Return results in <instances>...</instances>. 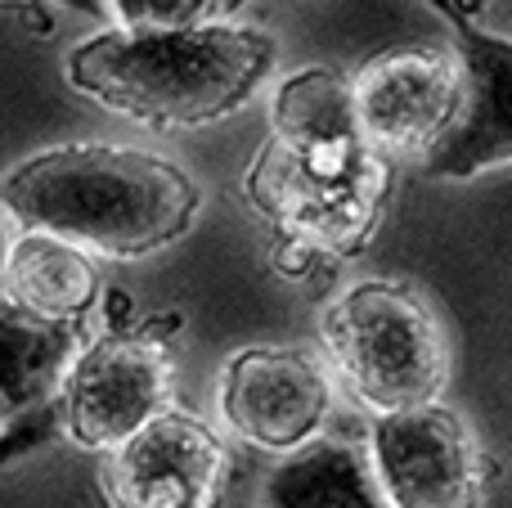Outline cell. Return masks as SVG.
<instances>
[{"mask_svg":"<svg viewBox=\"0 0 512 508\" xmlns=\"http://www.w3.org/2000/svg\"><path fill=\"white\" fill-rule=\"evenodd\" d=\"M279 63L265 27L203 18L189 27H99L63 59L77 95L149 131H203L243 113Z\"/></svg>","mask_w":512,"mask_h":508,"instance_id":"6da1fadb","label":"cell"},{"mask_svg":"<svg viewBox=\"0 0 512 508\" xmlns=\"http://www.w3.org/2000/svg\"><path fill=\"white\" fill-rule=\"evenodd\" d=\"M0 207L18 230H45L113 261L167 252L194 230L203 185L140 144L72 140L27 153L0 176Z\"/></svg>","mask_w":512,"mask_h":508,"instance_id":"7a4b0ae2","label":"cell"},{"mask_svg":"<svg viewBox=\"0 0 512 508\" xmlns=\"http://www.w3.org/2000/svg\"><path fill=\"white\" fill-rule=\"evenodd\" d=\"M243 198L279 239L319 257H360L373 243L391 198V162L364 140L288 144L265 135L243 171Z\"/></svg>","mask_w":512,"mask_h":508,"instance_id":"3957f363","label":"cell"},{"mask_svg":"<svg viewBox=\"0 0 512 508\" xmlns=\"http://www.w3.org/2000/svg\"><path fill=\"white\" fill-rule=\"evenodd\" d=\"M319 342L369 414L432 405L450 387V338L432 306L396 279H360L319 315Z\"/></svg>","mask_w":512,"mask_h":508,"instance_id":"277c9868","label":"cell"},{"mask_svg":"<svg viewBox=\"0 0 512 508\" xmlns=\"http://www.w3.org/2000/svg\"><path fill=\"white\" fill-rule=\"evenodd\" d=\"M176 396V360L153 324L144 329H104L81 342L59 378V423L68 441L90 455H108L135 428L162 414Z\"/></svg>","mask_w":512,"mask_h":508,"instance_id":"5b68a950","label":"cell"},{"mask_svg":"<svg viewBox=\"0 0 512 508\" xmlns=\"http://www.w3.org/2000/svg\"><path fill=\"white\" fill-rule=\"evenodd\" d=\"M216 410L230 437L283 459L324 432L333 414V383L310 347L256 342L221 365Z\"/></svg>","mask_w":512,"mask_h":508,"instance_id":"8992f818","label":"cell"},{"mask_svg":"<svg viewBox=\"0 0 512 508\" xmlns=\"http://www.w3.org/2000/svg\"><path fill=\"white\" fill-rule=\"evenodd\" d=\"M230 473L221 432L185 405H167L104 455L99 495L108 508H216Z\"/></svg>","mask_w":512,"mask_h":508,"instance_id":"52a82bcc","label":"cell"},{"mask_svg":"<svg viewBox=\"0 0 512 508\" xmlns=\"http://www.w3.org/2000/svg\"><path fill=\"white\" fill-rule=\"evenodd\" d=\"M463 72L454 45H391L351 77L355 126L378 158H427L459 117Z\"/></svg>","mask_w":512,"mask_h":508,"instance_id":"ba28073f","label":"cell"},{"mask_svg":"<svg viewBox=\"0 0 512 508\" xmlns=\"http://www.w3.org/2000/svg\"><path fill=\"white\" fill-rule=\"evenodd\" d=\"M373 482L391 508H481L486 473L472 428L450 405L373 414Z\"/></svg>","mask_w":512,"mask_h":508,"instance_id":"9c48e42d","label":"cell"},{"mask_svg":"<svg viewBox=\"0 0 512 508\" xmlns=\"http://www.w3.org/2000/svg\"><path fill=\"white\" fill-rule=\"evenodd\" d=\"M454 27L463 72L459 117L423 158L432 180H477L512 162V41L477 27L459 9H441Z\"/></svg>","mask_w":512,"mask_h":508,"instance_id":"30bf717a","label":"cell"},{"mask_svg":"<svg viewBox=\"0 0 512 508\" xmlns=\"http://www.w3.org/2000/svg\"><path fill=\"white\" fill-rule=\"evenodd\" d=\"M0 293L23 311L54 324H86L104 302V270L99 257L77 248L72 239L45 230H14Z\"/></svg>","mask_w":512,"mask_h":508,"instance_id":"8fae6325","label":"cell"},{"mask_svg":"<svg viewBox=\"0 0 512 508\" xmlns=\"http://www.w3.org/2000/svg\"><path fill=\"white\" fill-rule=\"evenodd\" d=\"M77 347L81 324L41 320L0 293V423L54 401Z\"/></svg>","mask_w":512,"mask_h":508,"instance_id":"7c38bea8","label":"cell"},{"mask_svg":"<svg viewBox=\"0 0 512 508\" xmlns=\"http://www.w3.org/2000/svg\"><path fill=\"white\" fill-rule=\"evenodd\" d=\"M265 508H387V500L351 441L315 437L265 477Z\"/></svg>","mask_w":512,"mask_h":508,"instance_id":"4fadbf2b","label":"cell"},{"mask_svg":"<svg viewBox=\"0 0 512 508\" xmlns=\"http://www.w3.org/2000/svg\"><path fill=\"white\" fill-rule=\"evenodd\" d=\"M270 135L288 144H351L360 140L355 126L351 77L328 63H306L274 81L270 95Z\"/></svg>","mask_w":512,"mask_h":508,"instance_id":"5bb4252c","label":"cell"},{"mask_svg":"<svg viewBox=\"0 0 512 508\" xmlns=\"http://www.w3.org/2000/svg\"><path fill=\"white\" fill-rule=\"evenodd\" d=\"M221 0H104L117 27H189L216 18Z\"/></svg>","mask_w":512,"mask_h":508,"instance_id":"9a60e30c","label":"cell"},{"mask_svg":"<svg viewBox=\"0 0 512 508\" xmlns=\"http://www.w3.org/2000/svg\"><path fill=\"white\" fill-rule=\"evenodd\" d=\"M0 5H18V9H36L41 0H0ZM59 5H72L81 14H104V0H59Z\"/></svg>","mask_w":512,"mask_h":508,"instance_id":"2e32d148","label":"cell"},{"mask_svg":"<svg viewBox=\"0 0 512 508\" xmlns=\"http://www.w3.org/2000/svg\"><path fill=\"white\" fill-rule=\"evenodd\" d=\"M14 230L18 225L5 216V207H0V270H5V257H9V243H14Z\"/></svg>","mask_w":512,"mask_h":508,"instance_id":"e0dca14e","label":"cell"},{"mask_svg":"<svg viewBox=\"0 0 512 508\" xmlns=\"http://www.w3.org/2000/svg\"><path fill=\"white\" fill-rule=\"evenodd\" d=\"M481 5H486V0H454V9H459V14H481Z\"/></svg>","mask_w":512,"mask_h":508,"instance_id":"ac0fdd59","label":"cell"}]
</instances>
